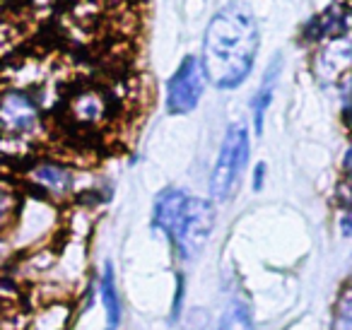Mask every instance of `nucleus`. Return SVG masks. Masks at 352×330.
<instances>
[{
	"label": "nucleus",
	"mask_w": 352,
	"mask_h": 330,
	"mask_svg": "<svg viewBox=\"0 0 352 330\" xmlns=\"http://www.w3.org/2000/svg\"><path fill=\"white\" fill-rule=\"evenodd\" d=\"M99 301H102L104 314H107L104 330H118L123 320V306H121V296H118V285L111 263L104 265L102 277H99Z\"/></svg>",
	"instance_id": "obj_7"
},
{
	"label": "nucleus",
	"mask_w": 352,
	"mask_h": 330,
	"mask_svg": "<svg viewBox=\"0 0 352 330\" xmlns=\"http://www.w3.org/2000/svg\"><path fill=\"white\" fill-rule=\"evenodd\" d=\"M345 171L350 174V179H352V147L345 152Z\"/></svg>",
	"instance_id": "obj_17"
},
{
	"label": "nucleus",
	"mask_w": 352,
	"mask_h": 330,
	"mask_svg": "<svg viewBox=\"0 0 352 330\" xmlns=\"http://www.w3.org/2000/svg\"><path fill=\"white\" fill-rule=\"evenodd\" d=\"M280 65H283V58H275V63H270V68L265 70L263 75V82H261L258 92L254 94L251 99V111H254V128H256V135L263 133V118L268 107L273 104V94H275V85H278L280 78Z\"/></svg>",
	"instance_id": "obj_8"
},
{
	"label": "nucleus",
	"mask_w": 352,
	"mask_h": 330,
	"mask_svg": "<svg viewBox=\"0 0 352 330\" xmlns=\"http://www.w3.org/2000/svg\"><path fill=\"white\" fill-rule=\"evenodd\" d=\"M311 39L318 36H340L342 32L352 30V8L350 6H331L323 15L311 22Z\"/></svg>",
	"instance_id": "obj_9"
},
{
	"label": "nucleus",
	"mask_w": 352,
	"mask_h": 330,
	"mask_svg": "<svg viewBox=\"0 0 352 330\" xmlns=\"http://www.w3.org/2000/svg\"><path fill=\"white\" fill-rule=\"evenodd\" d=\"M258 54V22L244 6H227L210 20L203 39V68L217 89H234L249 78Z\"/></svg>",
	"instance_id": "obj_1"
},
{
	"label": "nucleus",
	"mask_w": 352,
	"mask_h": 330,
	"mask_svg": "<svg viewBox=\"0 0 352 330\" xmlns=\"http://www.w3.org/2000/svg\"><path fill=\"white\" fill-rule=\"evenodd\" d=\"M107 109H109V104L102 92H97V89H85V92L75 94L68 111L78 126H97V123L104 121V116H107Z\"/></svg>",
	"instance_id": "obj_6"
},
{
	"label": "nucleus",
	"mask_w": 352,
	"mask_h": 330,
	"mask_svg": "<svg viewBox=\"0 0 352 330\" xmlns=\"http://www.w3.org/2000/svg\"><path fill=\"white\" fill-rule=\"evenodd\" d=\"M338 314H340V323L345 325L347 330H352V289L340 299V311H338Z\"/></svg>",
	"instance_id": "obj_12"
},
{
	"label": "nucleus",
	"mask_w": 352,
	"mask_h": 330,
	"mask_svg": "<svg viewBox=\"0 0 352 330\" xmlns=\"http://www.w3.org/2000/svg\"><path fill=\"white\" fill-rule=\"evenodd\" d=\"M249 162V131L246 126L236 123V126L227 128V135L222 140L220 155L215 160L210 174V195L212 200H230L239 188L241 174Z\"/></svg>",
	"instance_id": "obj_3"
},
{
	"label": "nucleus",
	"mask_w": 352,
	"mask_h": 330,
	"mask_svg": "<svg viewBox=\"0 0 352 330\" xmlns=\"http://www.w3.org/2000/svg\"><path fill=\"white\" fill-rule=\"evenodd\" d=\"M326 54H331V56H323V60H326V63H336V58H338V54H340V44H333L331 46V51H326ZM328 73H331V80H338L340 78V73H342V68L340 65H328Z\"/></svg>",
	"instance_id": "obj_14"
},
{
	"label": "nucleus",
	"mask_w": 352,
	"mask_h": 330,
	"mask_svg": "<svg viewBox=\"0 0 352 330\" xmlns=\"http://www.w3.org/2000/svg\"><path fill=\"white\" fill-rule=\"evenodd\" d=\"M263 176H265V164H256V171H254V190H261L263 188Z\"/></svg>",
	"instance_id": "obj_16"
},
{
	"label": "nucleus",
	"mask_w": 352,
	"mask_h": 330,
	"mask_svg": "<svg viewBox=\"0 0 352 330\" xmlns=\"http://www.w3.org/2000/svg\"><path fill=\"white\" fill-rule=\"evenodd\" d=\"M182 304H184V275H176V294H174V304H171V318H179Z\"/></svg>",
	"instance_id": "obj_13"
},
{
	"label": "nucleus",
	"mask_w": 352,
	"mask_h": 330,
	"mask_svg": "<svg viewBox=\"0 0 352 330\" xmlns=\"http://www.w3.org/2000/svg\"><path fill=\"white\" fill-rule=\"evenodd\" d=\"M32 181L54 195H63L65 190L73 186L70 171L60 164H54V162H41V164H36L34 169H32Z\"/></svg>",
	"instance_id": "obj_10"
},
{
	"label": "nucleus",
	"mask_w": 352,
	"mask_h": 330,
	"mask_svg": "<svg viewBox=\"0 0 352 330\" xmlns=\"http://www.w3.org/2000/svg\"><path fill=\"white\" fill-rule=\"evenodd\" d=\"M340 232L342 236H352V208L340 217Z\"/></svg>",
	"instance_id": "obj_15"
},
{
	"label": "nucleus",
	"mask_w": 352,
	"mask_h": 330,
	"mask_svg": "<svg viewBox=\"0 0 352 330\" xmlns=\"http://www.w3.org/2000/svg\"><path fill=\"white\" fill-rule=\"evenodd\" d=\"M41 123L36 102L22 89H10L0 97V133L12 138H30Z\"/></svg>",
	"instance_id": "obj_5"
},
{
	"label": "nucleus",
	"mask_w": 352,
	"mask_h": 330,
	"mask_svg": "<svg viewBox=\"0 0 352 330\" xmlns=\"http://www.w3.org/2000/svg\"><path fill=\"white\" fill-rule=\"evenodd\" d=\"M17 210H20V195H17V188L0 181V227H6L10 219H15Z\"/></svg>",
	"instance_id": "obj_11"
},
{
	"label": "nucleus",
	"mask_w": 352,
	"mask_h": 330,
	"mask_svg": "<svg viewBox=\"0 0 352 330\" xmlns=\"http://www.w3.org/2000/svg\"><path fill=\"white\" fill-rule=\"evenodd\" d=\"M206 82L208 75L201 58L186 56L182 65L176 68V73L171 75L169 85H166V111L174 113V116L191 113L201 102L203 92H206Z\"/></svg>",
	"instance_id": "obj_4"
},
{
	"label": "nucleus",
	"mask_w": 352,
	"mask_h": 330,
	"mask_svg": "<svg viewBox=\"0 0 352 330\" xmlns=\"http://www.w3.org/2000/svg\"><path fill=\"white\" fill-rule=\"evenodd\" d=\"M152 224L171 239L184 261H191L203 251L215 227V208L210 200L193 198L182 188H166L155 200Z\"/></svg>",
	"instance_id": "obj_2"
}]
</instances>
